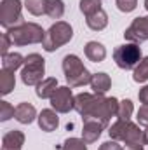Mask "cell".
<instances>
[{
	"label": "cell",
	"instance_id": "cell-6",
	"mask_svg": "<svg viewBox=\"0 0 148 150\" xmlns=\"http://www.w3.org/2000/svg\"><path fill=\"white\" fill-rule=\"evenodd\" d=\"M141 59H143L141 47H140V44H134V42L118 45L113 51V61L122 70H134Z\"/></svg>",
	"mask_w": 148,
	"mask_h": 150
},
{
	"label": "cell",
	"instance_id": "cell-11",
	"mask_svg": "<svg viewBox=\"0 0 148 150\" xmlns=\"http://www.w3.org/2000/svg\"><path fill=\"white\" fill-rule=\"evenodd\" d=\"M38 127L45 133H52L56 131V127L59 126V117H58V112L52 110V108H45L38 113Z\"/></svg>",
	"mask_w": 148,
	"mask_h": 150
},
{
	"label": "cell",
	"instance_id": "cell-2",
	"mask_svg": "<svg viewBox=\"0 0 148 150\" xmlns=\"http://www.w3.org/2000/svg\"><path fill=\"white\" fill-rule=\"evenodd\" d=\"M63 72L70 87H82L85 84H91L92 79V74L84 67L82 59L75 54H66L63 58Z\"/></svg>",
	"mask_w": 148,
	"mask_h": 150
},
{
	"label": "cell",
	"instance_id": "cell-12",
	"mask_svg": "<svg viewBox=\"0 0 148 150\" xmlns=\"http://www.w3.org/2000/svg\"><path fill=\"white\" fill-rule=\"evenodd\" d=\"M25 145V133L19 129H11L2 138V150H21Z\"/></svg>",
	"mask_w": 148,
	"mask_h": 150
},
{
	"label": "cell",
	"instance_id": "cell-20",
	"mask_svg": "<svg viewBox=\"0 0 148 150\" xmlns=\"http://www.w3.org/2000/svg\"><path fill=\"white\" fill-rule=\"evenodd\" d=\"M16 87V77H14V72H9V70H4L0 72V91L4 96H7L12 89Z\"/></svg>",
	"mask_w": 148,
	"mask_h": 150
},
{
	"label": "cell",
	"instance_id": "cell-33",
	"mask_svg": "<svg viewBox=\"0 0 148 150\" xmlns=\"http://www.w3.org/2000/svg\"><path fill=\"white\" fill-rule=\"evenodd\" d=\"M124 150H145V145L141 142H136V143H125V149Z\"/></svg>",
	"mask_w": 148,
	"mask_h": 150
},
{
	"label": "cell",
	"instance_id": "cell-19",
	"mask_svg": "<svg viewBox=\"0 0 148 150\" xmlns=\"http://www.w3.org/2000/svg\"><path fill=\"white\" fill-rule=\"evenodd\" d=\"M25 65V58L19 52H7L5 56H2V68L9 70V72H16L18 68H21Z\"/></svg>",
	"mask_w": 148,
	"mask_h": 150
},
{
	"label": "cell",
	"instance_id": "cell-22",
	"mask_svg": "<svg viewBox=\"0 0 148 150\" xmlns=\"http://www.w3.org/2000/svg\"><path fill=\"white\" fill-rule=\"evenodd\" d=\"M132 112H134V103L131 100L118 101V110H117V119L118 120H131Z\"/></svg>",
	"mask_w": 148,
	"mask_h": 150
},
{
	"label": "cell",
	"instance_id": "cell-24",
	"mask_svg": "<svg viewBox=\"0 0 148 150\" xmlns=\"http://www.w3.org/2000/svg\"><path fill=\"white\" fill-rule=\"evenodd\" d=\"M101 11V0H80V12L89 18L94 12Z\"/></svg>",
	"mask_w": 148,
	"mask_h": 150
},
{
	"label": "cell",
	"instance_id": "cell-9",
	"mask_svg": "<svg viewBox=\"0 0 148 150\" xmlns=\"http://www.w3.org/2000/svg\"><path fill=\"white\" fill-rule=\"evenodd\" d=\"M51 107L58 113H68L75 108V96L70 86H59L51 96Z\"/></svg>",
	"mask_w": 148,
	"mask_h": 150
},
{
	"label": "cell",
	"instance_id": "cell-32",
	"mask_svg": "<svg viewBox=\"0 0 148 150\" xmlns=\"http://www.w3.org/2000/svg\"><path fill=\"white\" fill-rule=\"evenodd\" d=\"M138 98H140V101H141L143 105H148V86H145V87H141V89H140Z\"/></svg>",
	"mask_w": 148,
	"mask_h": 150
},
{
	"label": "cell",
	"instance_id": "cell-25",
	"mask_svg": "<svg viewBox=\"0 0 148 150\" xmlns=\"http://www.w3.org/2000/svg\"><path fill=\"white\" fill-rule=\"evenodd\" d=\"M25 7L28 9L30 14H33V16H42V14H45L47 0H25Z\"/></svg>",
	"mask_w": 148,
	"mask_h": 150
},
{
	"label": "cell",
	"instance_id": "cell-26",
	"mask_svg": "<svg viewBox=\"0 0 148 150\" xmlns=\"http://www.w3.org/2000/svg\"><path fill=\"white\" fill-rule=\"evenodd\" d=\"M61 150H87V145L82 138H68L63 143Z\"/></svg>",
	"mask_w": 148,
	"mask_h": 150
},
{
	"label": "cell",
	"instance_id": "cell-13",
	"mask_svg": "<svg viewBox=\"0 0 148 150\" xmlns=\"http://www.w3.org/2000/svg\"><path fill=\"white\" fill-rule=\"evenodd\" d=\"M103 129H105V126L99 124L98 120H85L84 127H82V140L85 143H94L101 136Z\"/></svg>",
	"mask_w": 148,
	"mask_h": 150
},
{
	"label": "cell",
	"instance_id": "cell-17",
	"mask_svg": "<svg viewBox=\"0 0 148 150\" xmlns=\"http://www.w3.org/2000/svg\"><path fill=\"white\" fill-rule=\"evenodd\" d=\"M59 86H58V79L56 77H47V79H44L40 84L37 86V89H35V93H37L38 98H42V100H51V96L54 94V91L58 89Z\"/></svg>",
	"mask_w": 148,
	"mask_h": 150
},
{
	"label": "cell",
	"instance_id": "cell-29",
	"mask_svg": "<svg viewBox=\"0 0 148 150\" xmlns=\"http://www.w3.org/2000/svg\"><path fill=\"white\" fill-rule=\"evenodd\" d=\"M136 119H138V124H140V126L148 127V105H141V107H140Z\"/></svg>",
	"mask_w": 148,
	"mask_h": 150
},
{
	"label": "cell",
	"instance_id": "cell-28",
	"mask_svg": "<svg viewBox=\"0 0 148 150\" xmlns=\"http://www.w3.org/2000/svg\"><path fill=\"white\" fill-rule=\"evenodd\" d=\"M115 4L120 12H132L138 7V0H117Z\"/></svg>",
	"mask_w": 148,
	"mask_h": 150
},
{
	"label": "cell",
	"instance_id": "cell-8",
	"mask_svg": "<svg viewBox=\"0 0 148 150\" xmlns=\"http://www.w3.org/2000/svg\"><path fill=\"white\" fill-rule=\"evenodd\" d=\"M23 4L21 0H2L0 2V25L5 30L19 26L25 23L23 19Z\"/></svg>",
	"mask_w": 148,
	"mask_h": 150
},
{
	"label": "cell",
	"instance_id": "cell-21",
	"mask_svg": "<svg viewBox=\"0 0 148 150\" xmlns=\"http://www.w3.org/2000/svg\"><path fill=\"white\" fill-rule=\"evenodd\" d=\"M45 14L51 19H61L65 14V2L63 0H47Z\"/></svg>",
	"mask_w": 148,
	"mask_h": 150
},
{
	"label": "cell",
	"instance_id": "cell-35",
	"mask_svg": "<svg viewBox=\"0 0 148 150\" xmlns=\"http://www.w3.org/2000/svg\"><path fill=\"white\" fill-rule=\"evenodd\" d=\"M145 9L148 11V0H145Z\"/></svg>",
	"mask_w": 148,
	"mask_h": 150
},
{
	"label": "cell",
	"instance_id": "cell-10",
	"mask_svg": "<svg viewBox=\"0 0 148 150\" xmlns=\"http://www.w3.org/2000/svg\"><path fill=\"white\" fill-rule=\"evenodd\" d=\"M124 37L129 42L134 44H141L148 40V16H140L134 18L132 23L129 25V28L124 32Z\"/></svg>",
	"mask_w": 148,
	"mask_h": 150
},
{
	"label": "cell",
	"instance_id": "cell-23",
	"mask_svg": "<svg viewBox=\"0 0 148 150\" xmlns=\"http://www.w3.org/2000/svg\"><path fill=\"white\" fill-rule=\"evenodd\" d=\"M132 80L134 82H147L148 80V56L140 61V65L132 70Z\"/></svg>",
	"mask_w": 148,
	"mask_h": 150
},
{
	"label": "cell",
	"instance_id": "cell-3",
	"mask_svg": "<svg viewBox=\"0 0 148 150\" xmlns=\"http://www.w3.org/2000/svg\"><path fill=\"white\" fill-rule=\"evenodd\" d=\"M7 35L11 38L12 45L21 47V45H32V44L44 42L45 32L37 23H23L19 26H14V28L7 30Z\"/></svg>",
	"mask_w": 148,
	"mask_h": 150
},
{
	"label": "cell",
	"instance_id": "cell-15",
	"mask_svg": "<svg viewBox=\"0 0 148 150\" xmlns=\"http://www.w3.org/2000/svg\"><path fill=\"white\" fill-rule=\"evenodd\" d=\"M14 119L19 122V124H32L35 119H37V110L32 103H19L16 107V113H14Z\"/></svg>",
	"mask_w": 148,
	"mask_h": 150
},
{
	"label": "cell",
	"instance_id": "cell-31",
	"mask_svg": "<svg viewBox=\"0 0 148 150\" xmlns=\"http://www.w3.org/2000/svg\"><path fill=\"white\" fill-rule=\"evenodd\" d=\"M12 45V42H11V38L7 35V32L5 33H2V47H0V51H2V56H5L7 52H9V47Z\"/></svg>",
	"mask_w": 148,
	"mask_h": 150
},
{
	"label": "cell",
	"instance_id": "cell-1",
	"mask_svg": "<svg viewBox=\"0 0 148 150\" xmlns=\"http://www.w3.org/2000/svg\"><path fill=\"white\" fill-rule=\"evenodd\" d=\"M75 110L85 120H98L105 127H108L111 117L117 115L118 110V100L117 98H106L105 94L96 93H80L75 96Z\"/></svg>",
	"mask_w": 148,
	"mask_h": 150
},
{
	"label": "cell",
	"instance_id": "cell-7",
	"mask_svg": "<svg viewBox=\"0 0 148 150\" xmlns=\"http://www.w3.org/2000/svg\"><path fill=\"white\" fill-rule=\"evenodd\" d=\"M108 134L111 140H117V142H124V143L141 142L143 143V131L140 129L138 124L131 120H117L108 129Z\"/></svg>",
	"mask_w": 148,
	"mask_h": 150
},
{
	"label": "cell",
	"instance_id": "cell-14",
	"mask_svg": "<svg viewBox=\"0 0 148 150\" xmlns=\"http://www.w3.org/2000/svg\"><path fill=\"white\" fill-rule=\"evenodd\" d=\"M84 52H85L87 59L92 61V63H101V61L106 58V49H105V45L99 44V42H96V40L87 42L85 47H84Z\"/></svg>",
	"mask_w": 148,
	"mask_h": 150
},
{
	"label": "cell",
	"instance_id": "cell-4",
	"mask_svg": "<svg viewBox=\"0 0 148 150\" xmlns=\"http://www.w3.org/2000/svg\"><path fill=\"white\" fill-rule=\"evenodd\" d=\"M72 38H73V28H72V25L66 23V21H56V23L45 32L42 47H44V51H47V52H54V51H58L61 45L68 44Z\"/></svg>",
	"mask_w": 148,
	"mask_h": 150
},
{
	"label": "cell",
	"instance_id": "cell-16",
	"mask_svg": "<svg viewBox=\"0 0 148 150\" xmlns=\"http://www.w3.org/2000/svg\"><path fill=\"white\" fill-rule=\"evenodd\" d=\"M91 87L96 94H105L108 93L111 87V79L108 74L105 72H98V74H92V79H91Z\"/></svg>",
	"mask_w": 148,
	"mask_h": 150
},
{
	"label": "cell",
	"instance_id": "cell-27",
	"mask_svg": "<svg viewBox=\"0 0 148 150\" xmlns=\"http://www.w3.org/2000/svg\"><path fill=\"white\" fill-rule=\"evenodd\" d=\"M14 113H16V108L9 101H0V120L2 122H5L11 117H14Z\"/></svg>",
	"mask_w": 148,
	"mask_h": 150
},
{
	"label": "cell",
	"instance_id": "cell-30",
	"mask_svg": "<svg viewBox=\"0 0 148 150\" xmlns=\"http://www.w3.org/2000/svg\"><path fill=\"white\" fill-rule=\"evenodd\" d=\"M98 150H124V149H122V145H120L117 140H110V142L101 143Z\"/></svg>",
	"mask_w": 148,
	"mask_h": 150
},
{
	"label": "cell",
	"instance_id": "cell-5",
	"mask_svg": "<svg viewBox=\"0 0 148 150\" xmlns=\"http://www.w3.org/2000/svg\"><path fill=\"white\" fill-rule=\"evenodd\" d=\"M44 75H45V59L37 54V52H32L25 58V65L21 68V80L25 86H35L44 80Z\"/></svg>",
	"mask_w": 148,
	"mask_h": 150
},
{
	"label": "cell",
	"instance_id": "cell-34",
	"mask_svg": "<svg viewBox=\"0 0 148 150\" xmlns=\"http://www.w3.org/2000/svg\"><path fill=\"white\" fill-rule=\"evenodd\" d=\"M143 145H148V127L143 131Z\"/></svg>",
	"mask_w": 148,
	"mask_h": 150
},
{
	"label": "cell",
	"instance_id": "cell-18",
	"mask_svg": "<svg viewBox=\"0 0 148 150\" xmlns=\"http://www.w3.org/2000/svg\"><path fill=\"white\" fill-rule=\"evenodd\" d=\"M85 23H87V26H89L92 32H101V30H105V28L108 26V14L101 9V11L94 12L92 16L85 18Z\"/></svg>",
	"mask_w": 148,
	"mask_h": 150
}]
</instances>
